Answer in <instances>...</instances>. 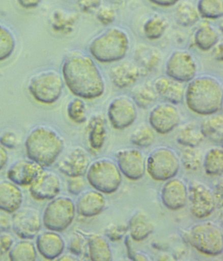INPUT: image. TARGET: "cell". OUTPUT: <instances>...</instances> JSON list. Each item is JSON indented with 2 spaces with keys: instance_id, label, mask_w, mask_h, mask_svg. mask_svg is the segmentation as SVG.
Returning a JSON list of instances; mask_svg holds the SVG:
<instances>
[{
  "instance_id": "obj_20",
  "label": "cell",
  "mask_w": 223,
  "mask_h": 261,
  "mask_svg": "<svg viewBox=\"0 0 223 261\" xmlns=\"http://www.w3.org/2000/svg\"><path fill=\"white\" fill-rule=\"evenodd\" d=\"M36 247L39 253L45 259L54 260L63 253L65 242L55 231H45L38 235Z\"/></svg>"
},
{
  "instance_id": "obj_5",
  "label": "cell",
  "mask_w": 223,
  "mask_h": 261,
  "mask_svg": "<svg viewBox=\"0 0 223 261\" xmlns=\"http://www.w3.org/2000/svg\"><path fill=\"white\" fill-rule=\"evenodd\" d=\"M64 87L63 76L54 70H45L30 79L27 90L38 102L51 105L61 98Z\"/></svg>"
},
{
  "instance_id": "obj_37",
  "label": "cell",
  "mask_w": 223,
  "mask_h": 261,
  "mask_svg": "<svg viewBox=\"0 0 223 261\" xmlns=\"http://www.w3.org/2000/svg\"><path fill=\"white\" fill-rule=\"evenodd\" d=\"M177 20L181 26H193L199 21L200 15L197 8L189 2L179 4L176 11Z\"/></svg>"
},
{
  "instance_id": "obj_54",
  "label": "cell",
  "mask_w": 223,
  "mask_h": 261,
  "mask_svg": "<svg viewBox=\"0 0 223 261\" xmlns=\"http://www.w3.org/2000/svg\"><path fill=\"white\" fill-rule=\"evenodd\" d=\"M8 161V151L5 147L0 144V170L3 169Z\"/></svg>"
},
{
  "instance_id": "obj_51",
  "label": "cell",
  "mask_w": 223,
  "mask_h": 261,
  "mask_svg": "<svg viewBox=\"0 0 223 261\" xmlns=\"http://www.w3.org/2000/svg\"><path fill=\"white\" fill-rule=\"evenodd\" d=\"M216 206L221 207L222 205V182L216 187L215 193L213 194Z\"/></svg>"
},
{
  "instance_id": "obj_35",
  "label": "cell",
  "mask_w": 223,
  "mask_h": 261,
  "mask_svg": "<svg viewBox=\"0 0 223 261\" xmlns=\"http://www.w3.org/2000/svg\"><path fill=\"white\" fill-rule=\"evenodd\" d=\"M16 45L17 42L13 32L0 23V62L12 56Z\"/></svg>"
},
{
  "instance_id": "obj_42",
  "label": "cell",
  "mask_w": 223,
  "mask_h": 261,
  "mask_svg": "<svg viewBox=\"0 0 223 261\" xmlns=\"http://www.w3.org/2000/svg\"><path fill=\"white\" fill-rule=\"evenodd\" d=\"M69 118L77 124L83 123L87 121L86 107L81 98H77L69 103L67 108Z\"/></svg>"
},
{
  "instance_id": "obj_56",
  "label": "cell",
  "mask_w": 223,
  "mask_h": 261,
  "mask_svg": "<svg viewBox=\"0 0 223 261\" xmlns=\"http://www.w3.org/2000/svg\"><path fill=\"white\" fill-rule=\"evenodd\" d=\"M132 257H134V260H149V258L147 256L143 255L142 253H136Z\"/></svg>"
},
{
  "instance_id": "obj_2",
  "label": "cell",
  "mask_w": 223,
  "mask_h": 261,
  "mask_svg": "<svg viewBox=\"0 0 223 261\" xmlns=\"http://www.w3.org/2000/svg\"><path fill=\"white\" fill-rule=\"evenodd\" d=\"M223 88L221 82L211 75L194 77L185 89L187 107L197 115L209 116L222 110Z\"/></svg>"
},
{
  "instance_id": "obj_31",
  "label": "cell",
  "mask_w": 223,
  "mask_h": 261,
  "mask_svg": "<svg viewBox=\"0 0 223 261\" xmlns=\"http://www.w3.org/2000/svg\"><path fill=\"white\" fill-rule=\"evenodd\" d=\"M106 128L105 120L100 116L94 117L89 123V141L92 148L99 150L104 144Z\"/></svg>"
},
{
  "instance_id": "obj_17",
  "label": "cell",
  "mask_w": 223,
  "mask_h": 261,
  "mask_svg": "<svg viewBox=\"0 0 223 261\" xmlns=\"http://www.w3.org/2000/svg\"><path fill=\"white\" fill-rule=\"evenodd\" d=\"M61 190V180L58 175L47 171H43L30 186L32 197L38 201L53 199Z\"/></svg>"
},
{
  "instance_id": "obj_9",
  "label": "cell",
  "mask_w": 223,
  "mask_h": 261,
  "mask_svg": "<svg viewBox=\"0 0 223 261\" xmlns=\"http://www.w3.org/2000/svg\"><path fill=\"white\" fill-rule=\"evenodd\" d=\"M146 168L152 178L164 181L176 176L180 168V161L174 151L162 147L149 155Z\"/></svg>"
},
{
  "instance_id": "obj_10",
  "label": "cell",
  "mask_w": 223,
  "mask_h": 261,
  "mask_svg": "<svg viewBox=\"0 0 223 261\" xmlns=\"http://www.w3.org/2000/svg\"><path fill=\"white\" fill-rule=\"evenodd\" d=\"M42 226L41 215L38 210L32 207L18 209L11 219L13 232L23 240L34 239Z\"/></svg>"
},
{
  "instance_id": "obj_14",
  "label": "cell",
  "mask_w": 223,
  "mask_h": 261,
  "mask_svg": "<svg viewBox=\"0 0 223 261\" xmlns=\"http://www.w3.org/2000/svg\"><path fill=\"white\" fill-rule=\"evenodd\" d=\"M149 123L156 133L166 135L178 126L181 115L176 107L172 103H162L151 110Z\"/></svg>"
},
{
  "instance_id": "obj_49",
  "label": "cell",
  "mask_w": 223,
  "mask_h": 261,
  "mask_svg": "<svg viewBox=\"0 0 223 261\" xmlns=\"http://www.w3.org/2000/svg\"><path fill=\"white\" fill-rule=\"evenodd\" d=\"M13 244L14 240L11 236L6 232L0 233V255L8 252Z\"/></svg>"
},
{
  "instance_id": "obj_13",
  "label": "cell",
  "mask_w": 223,
  "mask_h": 261,
  "mask_svg": "<svg viewBox=\"0 0 223 261\" xmlns=\"http://www.w3.org/2000/svg\"><path fill=\"white\" fill-rule=\"evenodd\" d=\"M190 211L198 219L208 218L214 211L216 204L213 193L208 187L199 181L190 186Z\"/></svg>"
},
{
  "instance_id": "obj_47",
  "label": "cell",
  "mask_w": 223,
  "mask_h": 261,
  "mask_svg": "<svg viewBox=\"0 0 223 261\" xmlns=\"http://www.w3.org/2000/svg\"><path fill=\"white\" fill-rule=\"evenodd\" d=\"M68 249L73 255H81L82 250H83V245H82V240L80 236L74 235L72 237L69 242Z\"/></svg>"
},
{
  "instance_id": "obj_21",
  "label": "cell",
  "mask_w": 223,
  "mask_h": 261,
  "mask_svg": "<svg viewBox=\"0 0 223 261\" xmlns=\"http://www.w3.org/2000/svg\"><path fill=\"white\" fill-rule=\"evenodd\" d=\"M153 87L158 96L172 105H179L185 98V88L183 83L169 77L156 79Z\"/></svg>"
},
{
  "instance_id": "obj_40",
  "label": "cell",
  "mask_w": 223,
  "mask_h": 261,
  "mask_svg": "<svg viewBox=\"0 0 223 261\" xmlns=\"http://www.w3.org/2000/svg\"><path fill=\"white\" fill-rule=\"evenodd\" d=\"M182 163L185 169L189 172L199 170L202 163L201 150L197 147H187L183 152Z\"/></svg>"
},
{
  "instance_id": "obj_11",
  "label": "cell",
  "mask_w": 223,
  "mask_h": 261,
  "mask_svg": "<svg viewBox=\"0 0 223 261\" xmlns=\"http://www.w3.org/2000/svg\"><path fill=\"white\" fill-rule=\"evenodd\" d=\"M165 72L168 77L179 82H190L196 76L197 63L189 53L185 50H176L168 60Z\"/></svg>"
},
{
  "instance_id": "obj_24",
  "label": "cell",
  "mask_w": 223,
  "mask_h": 261,
  "mask_svg": "<svg viewBox=\"0 0 223 261\" xmlns=\"http://www.w3.org/2000/svg\"><path fill=\"white\" fill-rule=\"evenodd\" d=\"M105 206V199L102 193L89 191L80 196L75 208L80 216L85 218H93L100 214Z\"/></svg>"
},
{
  "instance_id": "obj_19",
  "label": "cell",
  "mask_w": 223,
  "mask_h": 261,
  "mask_svg": "<svg viewBox=\"0 0 223 261\" xmlns=\"http://www.w3.org/2000/svg\"><path fill=\"white\" fill-rule=\"evenodd\" d=\"M161 198L168 208L174 210L183 208L187 204L188 191L187 186L179 179H170L163 187Z\"/></svg>"
},
{
  "instance_id": "obj_55",
  "label": "cell",
  "mask_w": 223,
  "mask_h": 261,
  "mask_svg": "<svg viewBox=\"0 0 223 261\" xmlns=\"http://www.w3.org/2000/svg\"><path fill=\"white\" fill-rule=\"evenodd\" d=\"M153 4L164 8H169L176 5L179 0H149Z\"/></svg>"
},
{
  "instance_id": "obj_43",
  "label": "cell",
  "mask_w": 223,
  "mask_h": 261,
  "mask_svg": "<svg viewBox=\"0 0 223 261\" xmlns=\"http://www.w3.org/2000/svg\"><path fill=\"white\" fill-rule=\"evenodd\" d=\"M97 18L101 24L107 26L114 22L116 19V12L110 7H103L98 11Z\"/></svg>"
},
{
  "instance_id": "obj_44",
  "label": "cell",
  "mask_w": 223,
  "mask_h": 261,
  "mask_svg": "<svg viewBox=\"0 0 223 261\" xmlns=\"http://www.w3.org/2000/svg\"><path fill=\"white\" fill-rule=\"evenodd\" d=\"M85 186V181L81 177H70L68 181V190L73 195H79Z\"/></svg>"
},
{
  "instance_id": "obj_30",
  "label": "cell",
  "mask_w": 223,
  "mask_h": 261,
  "mask_svg": "<svg viewBox=\"0 0 223 261\" xmlns=\"http://www.w3.org/2000/svg\"><path fill=\"white\" fill-rule=\"evenodd\" d=\"M204 138L201 126L195 122H189L180 129L177 140L186 147H197Z\"/></svg>"
},
{
  "instance_id": "obj_34",
  "label": "cell",
  "mask_w": 223,
  "mask_h": 261,
  "mask_svg": "<svg viewBox=\"0 0 223 261\" xmlns=\"http://www.w3.org/2000/svg\"><path fill=\"white\" fill-rule=\"evenodd\" d=\"M77 19V14L57 11L52 15L50 24L54 31L68 34L73 31Z\"/></svg>"
},
{
  "instance_id": "obj_12",
  "label": "cell",
  "mask_w": 223,
  "mask_h": 261,
  "mask_svg": "<svg viewBox=\"0 0 223 261\" xmlns=\"http://www.w3.org/2000/svg\"><path fill=\"white\" fill-rule=\"evenodd\" d=\"M107 113L112 125L117 130H123L132 125L137 115L134 101L125 96L114 99L110 103Z\"/></svg>"
},
{
  "instance_id": "obj_1",
  "label": "cell",
  "mask_w": 223,
  "mask_h": 261,
  "mask_svg": "<svg viewBox=\"0 0 223 261\" xmlns=\"http://www.w3.org/2000/svg\"><path fill=\"white\" fill-rule=\"evenodd\" d=\"M62 76L64 83L77 98L94 100L104 93L105 83L92 58L80 52L70 53L64 60Z\"/></svg>"
},
{
  "instance_id": "obj_8",
  "label": "cell",
  "mask_w": 223,
  "mask_h": 261,
  "mask_svg": "<svg viewBox=\"0 0 223 261\" xmlns=\"http://www.w3.org/2000/svg\"><path fill=\"white\" fill-rule=\"evenodd\" d=\"M75 205L67 196L55 197L46 206L43 215V224L48 230L63 232L73 223Z\"/></svg>"
},
{
  "instance_id": "obj_28",
  "label": "cell",
  "mask_w": 223,
  "mask_h": 261,
  "mask_svg": "<svg viewBox=\"0 0 223 261\" xmlns=\"http://www.w3.org/2000/svg\"><path fill=\"white\" fill-rule=\"evenodd\" d=\"M204 138L211 142L222 144L223 140V117L221 114L209 115L201 125Z\"/></svg>"
},
{
  "instance_id": "obj_18",
  "label": "cell",
  "mask_w": 223,
  "mask_h": 261,
  "mask_svg": "<svg viewBox=\"0 0 223 261\" xmlns=\"http://www.w3.org/2000/svg\"><path fill=\"white\" fill-rule=\"evenodd\" d=\"M44 171L43 166L32 160L16 162L9 167L7 176L18 186H31Z\"/></svg>"
},
{
  "instance_id": "obj_15",
  "label": "cell",
  "mask_w": 223,
  "mask_h": 261,
  "mask_svg": "<svg viewBox=\"0 0 223 261\" xmlns=\"http://www.w3.org/2000/svg\"><path fill=\"white\" fill-rule=\"evenodd\" d=\"M88 155L80 147L68 149L59 159L57 167L62 173L69 177H82L89 167Z\"/></svg>"
},
{
  "instance_id": "obj_3",
  "label": "cell",
  "mask_w": 223,
  "mask_h": 261,
  "mask_svg": "<svg viewBox=\"0 0 223 261\" xmlns=\"http://www.w3.org/2000/svg\"><path fill=\"white\" fill-rule=\"evenodd\" d=\"M64 142L56 130L49 126L32 129L25 141V148L30 160L43 168L54 163L63 151Z\"/></svg>"
},
{
  "instance_id": "obj_41",
  "label": "cell",
  "mask_w": 223,
  "mask_h": 261,
  "mask_svg": "<svg viewBox=\"0 0 223 261\" xmlns=\"http://www.w3.org/2000/svg\"><path fill=\"white\" fill-rule=\"evenodd\" d=\"M155 133L148 126H142L137 128L131 136V142L133 144L140 147H148L155 142Z\"/></svg>"
},
{
  "instance_id": "obj_32",
  "label": "cell",
  "mask_w": 223,
  "mask_h": 261,
  "mask_svg": "<svg viewBox=\"0 0 223 261\" xmlns=\"http://www.w3.org/2000/svg\"><path fill=\"white\" fill-rule=\"evenodd\" d=\"M9 258L12 261L36 260L37 250L35 245L27 240L18 242L9 250Z\"/></svg>"
},
{
  "instance_id": "obj_16",
  "label": "cell",
  "mask_w": 223,
  "mask_h": 261,
  "mask_svg": "<svg viewBox=\"0 0 223 261\" xmlns=\"http://www.w3.org/2000/svg\"><path fill=\"white\" fill-rule=\"evenodd\" d=\"M117 160L119 170L130 180H139L146 173V159L138 150H122L117 152Z\"/></svg>"
},
{
  "instance_id": "obj_6",
  "label": "cell",
  "mask_w": 223,
  "mask_h": 261,
  "mask_svg": "<svg viewBox=\"0 0 223 261\" xmlns=\"http://www.w3.org/2000/svg\"><path fill=\"white\" fill-rule=\"evenodd\" d=\"M188 242L200 252L217 256L223 250L222 231L214 223L205 222L193 226L188 234Z\"/></svg>"
},
{
  "instance_id": "obj_53",
  "label": "cell",
  "mask_w": 223,
  "mask_h": 261,
  "mask_svg": "<svg viewBox=\"0 0 223 261\" xmlns=\"http://www.w3.org/2000/svg\"><path fill=\"white\" fill-rule=\"evenodd\" d=\"M213 49V56L216 61L222 62L223 54H222V43L219 41V43L212 48Z\"/></svg>"
},
{
  "instance_id": "obj_50",
  "label": "cell",
  "mask_w": 223,
  "mask_h": 261,
  "mask_svg": "<svg viewBox=\"0 0 223 261\" xmlns=\"http://www.w3.org/2000/svg\"><path fill=\"white\" fill-rule=\"evenodd\" d=\"M11 228V219L5 215H0V233L8 232Z\"/></svg>"
},
{
  "instance_id": "obj_22",
  "label": "cell",
  "mask_w": 223,
  "mask_h": 261,
  "mask_svg": "<svg viewBox=\"0 0 223 261\" xmlns=\"http://www.w3.org/2000/svg\"><path fill=\"white\" fill-rule=\"evenodd\" d=\"M142 71L136 64L123 62L110 71V78L113 84L119 89H127L132 87L139 80Z\"/></svg>"
},
{
  "instance_id": "obj_27",
  "label": "cell",
  "mask_w": 223,
  "mask_h": 261,
  "mask_svg": "<svg viewBox=\"0 0 223 261\" xmlns=\"http://www.w3.org/2000/svg\"><path fill=\"white\" fill-rule=\"evenodd\" d=\"M219 32L208 23L201 24L194 36L195 45L202 51H208L212 49L219 42Z\"/></svg>"
},
{
  "instance_id": "obj_38",
  "label": "cell",
  "mask_w": 223,
  "mask_h": 261,
  "mask_svg": "<svg viewBox=\"0 0 223 261\" xmlns=\"http://www.w3.org/2000/svg\"><path fill=\"white\" fill-rule=\"evenodd\" d=\"M197 9L206 19H218L223 15V0H199Z\"/></svg>"
},
{
  "instance_id": "obj_33",
  "label": "cell",
  "mask_w": 223,
  "mask_h": 261,
  "mask_svg": "<svg viewBox=\"0 0 223 261\" xmlns=\"http://www.w3.org/2000/svg\"><path fill=\"white\" fill-rule=\"evenodd\" d=\"M133 101L142 109H147L157 100V94L153 85L143 84L135 88L132 93Z\"/></svg>"
},
{
  "instance_id": "obj_23",
  "label": "cell",
  "mask_w": 223,
  "mask_h": 261,
  "mask_svg": "<svg viewBox=\"0 0 223 261\" xmlns=\"http://www.w3.org/2000/svg\"><path fill=\"white\" fill-rule=\"evenodd\" d=\"M23 194L17 185L11 181H0V210L8 214L20 208Z\"/></svg>"
},
{
  "instance_id": "obj_25",
  "label": "cell",
  "mask_w": 223,
  "mask_h": 261,
  "mask_svg": "<svg viewBox=\"0 0 223 261\" xmlns=\"http://www.w3.org/2000/svg\"><path fill=\"white\" fill-rule=\"evenodd\" d=\"M128 230L133 240L141 242L151 234L154 230V225L148 215L139 212L130 219Z\"/></svg>"
},
{
  "instance_id": "obj_45",
  "label": "cell",
  "mask_w": 223,
  "mask_h": 261,
  "mask_svg": "<svg viewBox=\"0 0 223 261\" xmlns=\"http://www.w3.org/2000/svg\"><path fill=\"white\" fill-rule=\"evenodd\" d=\"M17 135L13 132H6L0 136V144H1L5 148L14 149L17 145Z\"/></svg>"
},
{
  "instance_id": "obj_7",
  "label": "cell",
  "mask_w": 223,
  "mask_h": 261,
  "mask_svg": "<svg viewBox=\"0 0 223 261\" xmlns=\"http://www.w3.org/2000/svg\"><path fill=\"white\" fill-rule=\"evenodd\" d=\"M87 172L90 185L100 193H114L121 186V171L111 161L102 159L94 162Z\"/></svg>"
},
{
  "instance_id": "obj_26",
  "label": "cell",
  "mask_w": 223,
  "mask_h": 261,
  "mask_svg": "<svg viewBox=\"0 0 223 261\" xmlns=\"http://www.w3.org/2000/svg\"><path fill=\"white\" fill-rule=\"evenodd\" d=\"M137 65L143 72L153 71L158 66L161 61V55L156 48L151 46L140 45L135 53Z\"/></svg>"
},
{
  "instance_id": "obj_52",
  "label": "cell",
  "mask_w": 223,
  "mask_h": 261,
  "mask_svg": "<svg viewBox=\"0 0 223 261\" xmlns=\"http://www.w3.org/2000/svg\"><path fill=\"white\" fill-rule=\"evenodd\" d=\"M42 0H17L18 4L24 9H33L38 7Z\"/></svg>"
},
{
  "instance_id": "obj_36",
  "label": "cell",
  "mask_w": 223,
  "mask_h": 261,
  "mask_svg": "<svg viewBox=\"0 0 223 261\" xmlns=\"http://www.w3.org/2000/svg\"><path fill=\"white\" fill-rule=\"evenodd\" d=\"M204 170L208 175L217 176L222 174L223 151L221 148L211 149L207 152L204 162Z\"/></svg>"
},
{
  "instance_id": "obj_57",
  "label": "cell",
  "mask_w": 223,
  "mask_h": 261,
  "mask_svg": "<svg viewBox=\"0 0 223 261\" xmlns=\"http://www.w3.org/2000/svg\"><path fill=\"white\" fill-rule=\"evenodd\" d=\"M58 260H75L74 258H72L71 256L64 255L63 257H60L58 258Z\"/></svg>"
},
{
  "instance_id": "obj_48",
  "label": "cell",
  "mask_w": 223,
  "mask_h": 261,
  "mask_svg": "<svg viewBox=\"0 0 223 261\" xmlns=\"http://www.w3.org/2000/svg\"><path fill=\"white\" fill-rule=\"evenodd\" d=\"M102 4V0H78L79 9L85 13L91 12L97 9Z\"/></svg>"
},
{
  "instance_id": "obj_46",
  "label": "cell",
  "mask_w": 223,
  "mask_h": 261,
  "mask_svg": "<svg viewBox=\"0 0 223 261\" xmlns=\"http://www.w3.org/2000/svg\"><path fill=\"white\" fill-rule=\"evenodd\" d=\"M128 230V226L116 225L110 226L106 231L107 237L112 240L116 241L121 239Z\"/></svg>"
},
{
  "instance_id": "obj_29",
  "label": "cell",
  "mask_w": 223,
  "mask_h": 261,
  "mask_svg": "<svg viewBox=\"0 0 223 261\" xmlns=\"http://www.w3.org/2000/svg\"><path fill=\"white\" fill-rule=\"evenodd\" d=\"M89 256L93 261L112 260V252L106 240L100 235H93L88 242Z\"/></svg>"
},
{
  "instance_id": "obj_39",
  "label": "cell",
  "mask_w": 223,
  "mask_h": 261,
  "mask_svg": "<svg viewBox=\"0 0 223 261\" xmlns=\"http://www.w3.org/2000/svg\"><path fill=\"white\" fill-rule=\"evenodd\" d=\"M167 27L166 21L162 17L156 16L149 18L144 24L145 36L150 40H156L164 35Z\"/></svg>"
},
{
  "instance_id": "obj_4",
  "label": "cell",
  "mask_w": 223,
  "mask_h": 261,
  "mask_svg": "<svg viewBox=\"0 0 223 261\" xmlns=\"http://www.w3.org/2000/svg\"><path fill=\"white\" fill-rule=\"evenodd\" d=\"M129 45L128 34L118 28H112L93 39L89 51L101 63H113L125 57Z\"/></svg>"
}]
</instances>
